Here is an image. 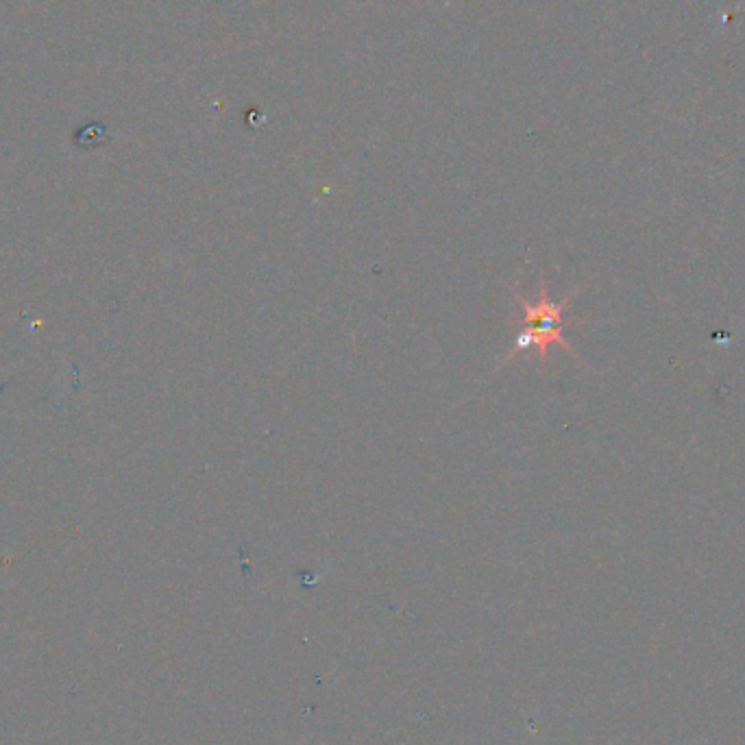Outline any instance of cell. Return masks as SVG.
I'll use <instances>...</instances> for the list:
<instances>
[{
    "label": "cell",
    "instance_id": "cell-1",
    "mask_svg": "<svg viewBox=\"0 0 745 745\" xmlns=\"http://www.w3.org/2000/svg\"><path fill=\"white\" fill-rule=\"evenodd\" d=\"M512 292H515V297H517L521 310H523V325L519 327V332L515 334V338H512V345L506 351L504 360L499 362L497 369H502L504 364H508L510 360H515L519 353H528V351H536L539 364L545 366L547 364V351L552 345L563 347L565 351L571 353L573 358L580 360L576 356V351H573V347L565 340V329L567 327L584 323V321H567L565 319L567 305L573 297L578 295V292H569V295L563 301H552V297H549L547 282L543 277H541L539 292H536L534 301L525 299L517 288Z\"/></svg>",
    "mask_w": 745,
    "mask_h": 745
}]
</instances>
